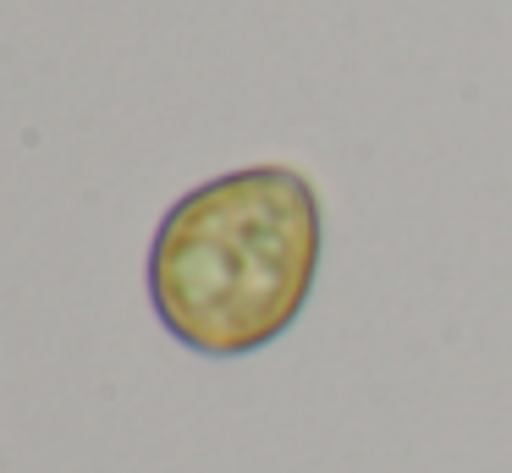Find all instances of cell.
Returning <instances> with one entry per match:
<instances>
[{
    "mask_svg": "<svg viewBox=\"0 0 512 473\" xmlns=\"http://www.w3.org/2000/svg\"><path fill=\"white\" fill-rule=\"evenodd\" d=\"M325 253L320 193L292 165H243L166 209L149 242L155 319L199 358H248L298 325Z\"/></svg>",
    "mask_w": 512,
    "mask_h": 473,
    "instance_id": "cell-1",
    "label": "cell"
}]
</instances>
